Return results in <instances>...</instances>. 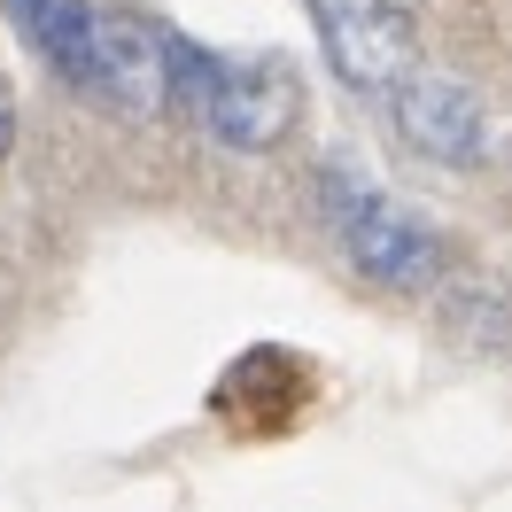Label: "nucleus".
<instances>
[{
    "instance_id": "obj_5",
    "label": "nucleus",
    "mask_w": 512,
    "mask_h": 512,
    "mask_svg": "<svg viewBox=\"0 0 512 512\" xmlns=\"http://www.w3.org/2000/svg\"><path fill=\"white\" fill-rule=\"evenodd\" d=\"M86 94L117 101L125 117H156L163 109V24H148V16H94Z\"/></svg>"
},
{
    "instance_id": "obj_1",
    "label": "nucleus",
    "mask_w": 512,
    "mask_h": 512,
    "mask_svg": "<svg viewBox=\"0 0 512 512\" xmlns=\"http://www.w3.org/2000/svg\"><path fill=\"white\" fill-rule=\"evenodd\" d=\"M319 194H326V218H334V233H342L350 264L373 280V288H427V280L450 264L443 233L419 218V210L388 202L381 187H365V179H350V171H334Z\"/></svg>"
},
{
    "instance_id": "obj_7",
    "label": "nucleus",
    "mask_w": 512,
    "mask_h": 512,
    "mask_svg": "<svg viewBox=\"0 0 512 512\" xmlns=\"http://www.w3.org/2000/svg\"><path fill=\"white\" fill-rule=\"evenodd\" d=\"M8 132H16V125H8V101H0V148H8Z\"/></svg>"
},
{
    "instance_id": "obj_3",
    "label": "nucleus",
    "mask_w": 512,
    "mask_h": 512,
    "mask_svg": "<svg viewBox=\"0 0 512 512\" xmlns=\"http://www.w3.org/2000/svg\"><path fill=\"white\" fill-rule=\"evenodd\" d=\"M381 101H388V117H396V132H404L427 163H443V171H474V163H489V148H497L481 94L466 78H450V70H419L412 63Z\"/></svg>"
},
{
    "instance_id": "obj_6",
    "label": "nucleus",
    "mask_w": 512,
    "mask_h": 512,
    "mask_svg": "<svg viewBox=\"0 0 512 512\" xmlns=\"http://www.w3.org/2000/svg\"><path fill=\"white\" fill-rule=\"evenodd\" d=\"M0 8H8V24L32 39L70 86H86V63H94V16H101L94 0H0Z\"/></svg>"
},
{
    "instance_id": "obj_2",
    "label": "nucleus",
    "mask_w": 512,
    "mask_h": 512,
    "mask_svg": "<svg viewBox=\"0 0 512 512\" xmlns=\"http://www.w3.org/2000/svg\"><path fill=\"white\" fill-rule=\"evenodd\" d=\"M303 117V86L280 55H210L202 94H194V125L233 156H272Z\"/></svg>"
},
{
    "instance_id": "obj_4",
    "label": "nucleus",
    "mask_w": 512,
    "mask_h": 512,
    "mask_svg": "<svg viewBox=\"0 0 512 512\" xmlns=\"http://www.w3.org/2000/svg\"><path fill=\"white\" fill-rule=\"evenodd\" d=\"M326 39V63L350 94H388L404 70L419 63L412 55V16L396 0H311Z\"/></svg>"
}]
</instances>
